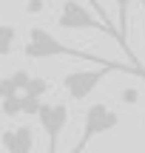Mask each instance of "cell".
<instances>
[{
	"instance_id": "277c9868",
	"label": "cell",
	"mask_w": 145,
	"mask_h": 153,
	"mask_svg": "<svg viewBox=\"0 0 145 153\" xmlns=\"http://www.w3.org/2000/svg\"><path fill=\"white\" fill-rule=\"evenodd\" d=\"M37 119H40V128H43V133H46V142H49L46 145V153H57V139H60L63 128H66V122H68V105L43 102Z\"/></svg>"
},
{
	"instance_id": "5bb4252c",
	"label": "cell",
	"mask_w": 145,
	"mask_h": 153,
	"mask_svg": "<svg viewBox=\"0 0 145 153\" xmlns=\"http://www.w3.org/2000/svg\"><path fill=\"white\" fill-rule=\"evenodd\" d=\"M140 9H142V11H145V0H140Z\"/></svg>"
},
{
	"instance_id": "8992f818",
	"label": "cell",
	"mask_w": 145,
	"mask_h": 153,
	"mask_svg": "<svg viewBox=\"0 0 145 153\" xmlns=\"http://www.w3.org/2000/svg\"><path fill=\"white\" fill-rule=\"evenodd\" d=\"M17 43V26L14 23H0V57H9Z\"/></svg>"
},
{
	"instance_id": "7c38bea8",
	"label": "cell",
	"mask_w": 145,
	"mask_h": 153,
	"mask_svg": "<svg viewBox=\"0 0 145 153\" xmlns=\"http://www.w3.org/2000/svg\"><path fill=\"white\" fill-rule=\"evenodd\" d=\"M120 99H123L125 105H137L140 94H137V88H123V91H120Z\"/></svg>"
},
{
	"instance_id": "3957f363",
	"label": "cell",
	"mask_w": 145,
	"mask_h": 153,
	"mask_svg": "<svg viewBox=\"0 0 145 153\" xmlns=\"http://www.w3.org/2000/svg\"><path fill=\"white\" fill-rule=\"evenodd\" d=\"M117 125H120V114H117V111L108 108L105 102H94L88 111H85V116H83V136L74 142L71 153H83L91 145V139H97V136H102V133L114 131Z\"/></svg>"
},
{
	"instance_id": "5b68a950",
	"label": "cell",
	"mask_w": 145,
	"mask_h": 153,
	"mask_svg": "<svg viewBox=\"0 0 145 153\" xmlns=\"http://www.w3.org/2000/svg\"><path fill=\"white\" fill-rule=\"evenodd\" d=\"M0 145H3L6 153H31L34 150V133L28 125H20V128H6L0 133Z\"/></svg>"
},
{
	"instance_id": "6da1fadb",
	"label": "cell",
	"mask_w": 145,
	"mask_h": 153,
	"mask_svg": "<svg viewBox=\"0 0 145 153\" xmlns=\"http://www.w3.org/2000/svg\"><path fill=\"white\" fill-rule=\"evenodd\" d=\"M23 54L28 57V60H49V57H71V60H88V62H97V65H114L111 60H105V57L100 54H85V51L80 48H71V45H66L63 40H57L54 34L49 31V28H28L26 34V43H23Z\"/></svg>"
},
{
	"instance_id": "ba28073f",
	"label": "cell",
	"mask_w": 145,
	"mask_h": 153,
	"mask_svg": "<svg viewBox=\"0 0 145 153\" xmlns=\"http://www.w3.org/2000/svg\"><path fill=\"white\" fill-rule=\"evenodd\" d=\"M46 91H49V82H46L43 76L31 74V79H28V85H26V91H23V94H28V97H37V99H43V97H46Z\"/></svg>"
},
{
	"instance_id": "52a82bcc",
	"label": "cell",
	"mask_w": 145,
	"mask_h": 153,
	"mask_svg": "<svg viewBox=\"0 0 145 153\" xmlns=\"http://www.w3.org/2000/svg\"><path fill=\"white\" fill-rule=\"evenodd\" d=\"M131 3L134 0H114V6H117V31L123 34H128V14H131ZM128 40V37H125Z\"/></svg>"
},
{
	"instance_id": "4fadbf2b",
	"label": "cell",
	"mask_w": 145,
	"mask_h": 153,
	"mask_svg": "<svg viewBox=\"0 0 145 153\" xmlns=\"http://www.w3.org/2000/svg\"><path fill=\"white\" fill-rule=\"evenodd\" d=\"M26 11H28V14H40V11H43V0H28Z\"/></svg>"
},
{
	"instance_id": "9a60e30c",
	"label": "cell",
	"mask_w": 145,
	"mask_h": 153,
	"mask_svg": "<svg viewBox=\"0 0 145 153\" xmlns=\"http://www.w3.org/2000/svg\"><path fill=\"white\" fill-rule=\"evenodd\" d=\"M142 79H145V71H142Z\"/></svg>"
},
{
	"instance_id": "9c48e42d",
	"label": "cell",
	"mask_w": 145,
	"mask_h": 153,
	"mask_svg": "<svg viewBox=\"0 0 145 153\" xmlns=\"http://www.w3.org/2000/svg\"><path fill=\"white\" fill-rule=\"evenodd\" d=\"M0 111H3V116H23V108H20V94L17 97H9V99H0Z\"/></svg>"
},
{
	"instance_id": "7a4b0ae2",
	"label": "cell",
	"mask_w": 145,
	"mask_h": 153,
	"mask_svg": "<svg viewBox=\"0 0 145 153\" xmlns=\"http://www.w3.org/2000/svg\"><path fill=\"white\" fill-rule=\"evenodd\" d=\"M114 71H125V74L142 76L145 68H131V65H123V62H114V65H97V68H80V71H68L66 76H63V88H66L68 99L83 102V99H88L91 94H94V88L100 85L108 74H114Z\"/></svg>"
},
{
	"instance_id": "8fae6325",
	"label": "cell",
	"mask_w": 145,
	"mask_h": 153,
	"mask_svg": "<svg viewBox=\"0 0 145 153\" xmlns=\"http://www.w3.org/2000/svg\"><path fill=\"white\" fill-rule=\"evenodd\" d=\"M85 3H88V9H91V11H94V14H97V17H100V20H102V23H108V26H114V23H111V20H108V14H105V9H102V6H100V0H85ZM114 28H117V26H114Z\"/></svg>"
},
{
	"instance_id": "30bf717a",
	"label": "cell",
	"mask_w": 145,
	"mask_h": 153,
	"mask_svg": "<svg viewBox=\"0 0 145 153\" xmlns=\"http://www.w3.org/2000/svg\"><path fill=\"white\" fill-rule=\"evenodd\" d=\"M28 79H31V74H28V71H23V68H20V71H11V74H9V82L14 85V91H17V94H23V91H26Z\"/></svg>"
}]
</instances>
